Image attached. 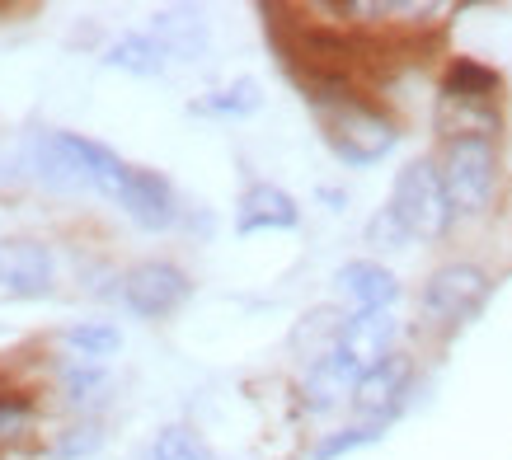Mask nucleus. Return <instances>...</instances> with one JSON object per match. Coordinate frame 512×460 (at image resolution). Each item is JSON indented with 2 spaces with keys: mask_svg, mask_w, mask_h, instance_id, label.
<instances>
[{
  "mask_svg": "<svg viewBox=\"0 0 512 460\" xmlns=\"http://www.w3.org/2000/svg\"><path fill=\"white\" fill-rule=\"evenodd\" d=\"M29 155H33V174L47 188H94V193L118 202L127 179H132V165H123L109 146L71 137V132H38Z\"/></svg>",
  "mask_w": 512,
  "mask_h": 460,
  "instance_id": "nucleus-1",
  "label": "nucleus"
},
{
  "mask_svg": "<svg viewBox=\"0 0 512 460\" xmlns=\"http://www.w3.org/2000/svg\"><path fill=\"white\" fill-rule=\"evenodd\" d=\"M311 104L320 113L329 151L339 155L343 165H376L386 160L395 146V127L376 113V108L357 104L353 94L339 85V76H315L311 80Z\"/></svg>",
  "mask_w": 512,
  "mask_h": 460,
  "instance_id": "nucleus-2",
  "label": "nucleus"
},
{
  "mask_svg": "<svg viewBox=\"0 0 512 460\" xmlns=\"http://www.w3.org/2000/svg\"><path fill=\"white\" fill-rule=\"evenodd\" d=\"M390 212L400 216V226L409 230V240H437L451 226V198L442 184V169L428 160H409L395 174L390 188Z\"/></svg>",
  "mask_w": 512,
  "mask_h": 460,
  "instance_id": "nucleus-3",
  "label": "nucleus"
},
{
  "mask_svg": "<svg viewBox=\"0 0 512 460\" xmlns=\"http://www.w3.org/2000/svg\"><path fill=\"white\" fill-rule=\"evenodd\" d=\"M494 146L480 137L451 141L442 160V184H447L451 212H484V202L494 193Z\"/></svg>",
  "mask_w": 512,
  "mask_h": 460,
  "instance_id": "nucleus-4",
  "label": "nucleus"
},
{
  "mask_svg": "<svg viewBox=\"0 0 512 460\" xmlns=\"http://www.w3.org/2000/svg\"><path fill=\"white\" fill-rule=\"evenodd\" d=\"M489 273L475 268V263H447L428 277L423 287V310L433 315L437 324H466L470 315H480V306L489 301Z\"/></svg>",
  "mask_w": 512,
  "mask_h": 460,
  "instance_id": "nucleus-5",
  "label": "nucleus"
},
{
  "mask_svg": "<svg viewBox=\"0 0 512 460\" xmlns=\"http://www.w3.org/2000/svg\"><path fill=\"white\" fill-rule=\"evenodd\" d=\"M123 301L127 310H137L141 320H160V315H170L188 301L193 292V282H188L174 263H137L132 273L123 277Z\"/></svg>",
  "mask_w": 512,
  "mask_h": 460,
  "instance_id": "nucleus-6",
  "label": "nucleus"
},
{
  "mask_svg": "<svg viewBox=\"0 0 512 460\" xmlns=\"http://www.w3.org/2000/svg\"><path fill=\"white\" fill-rule=\"evenodd\" d=\"M52 249L33 240H0V296H43L52 287Z\"/></svg>",
  "mask_w": 512,
  "mask_h": 460,
  "instance_id": "nucleus-7",
  "label": "nucleus"
},
{
  "mask_svg": "<svg viewBox=\"0 0 512 460\" xmlns=\"http://www.w3.org/2000/svg\"><path fill=\"white\" fill-rule=\"evenodd\" d=\"M409 376H414V367H409V357H400V353H390L381 367H372L362 381H357V390H353V409L367 423H381L386 428V418L395 414L404 404V390H409Z\"/></svg>",
  "mask_w": 512,
  "mask_h": 460,
  "instance_id": "nucleus-8",
  "label": "nucleus"
},
{
  "mask_svg": "<svg viewBox=\"0 0 512 460\" xmlns=\"http://www.w3.org/2000/svg\"><path fill=\"white\" fill-rule=\"evenodd\" d=\"M395 334H400V324H395L390 310H357V315H348V324H343L339 353L353 357L357 367H362V376H367V371L381 367L390 357Z\"/></svg>",
  "mask_w": 512,
  "mask_h": 460,
  "instance_id": "nucleus-9",
  "label": "nucleus"
},
{
  "mask_svg": "<svg viewBox=\"0 0 512 460\" xmlns=\"http://www.w3.org/2000/svg\"><path fill=\"white\" fill-rule=\"evenodd\" d=\"M118 207H123L141 230H170L174 216H179L170 184H165L160 174H151V169H132V179H127Z\"/></svg>",
  "mask_w": 512,
  "mask_h": 460,
  "instance_id": "nucleus-10",
  "label": "nucleus"
},
{
  "mask_svg": "<svg viewBox=\"0 0 512 460\" xmlns=\"http://www.w3.org/2000/svg\"><path fill=\"white\" fill-rule=\"evenodd\" d=\"M301 221V207H296L292 193H282L278 184H254L240 198V212H235V230L240 235H259V230H292Z\"/></svg>",
  "mask_w": 512,
  "mask_h": 460,
  "instance_id": "nucleus-11",
  "label": "nucleus"
},
{
  "mask_svg": "<svg viewBox=\"0 0 512 460\" xmlns=\"http://www.w3.org/2000/svg\"><path fill=\"white\" fill-rule=\"evenodd\" d=\"M357 381H362V367H357L353 357L329 353L325 362H315L311 376H306V409H311V414L339 409L343 399H353Z\"/></svg>",
  "mask_w": 512,
  "mask_h": 460,
  "instance_id": "nucleus-12",
  "label": "nucleus"
},
{
  "mask_svg": "<svg viewBox=\"0 0 512 460\" xmlns=\"http://www.w3.org/2000/svg\"><path fill=\"white\" fill-rule=\"evenodd\" d=\"M339 292L353 301L357 310H386L400 296V282L381 268V263H343L339 268Z\"/></svg>",
  "mask_w": 512,
  "mask_h": 460,
  "instance_id": "nucleus-13",
  "label": "nucleus"
},
{
  "mask_svg": "<svg viewBox=\"0 0 512 460\" xmlns=\"http://www.w3.org/2000/svg\"><path fill=\"white\" fill-rule=\"evenodd\" d=\"M343 315L339 310H311V315H306V320L296 324V334H292V348L301 357H306V362H325L329 353H339V338H343Z\"/></svg>",
  "mask_w": 512,
  "mask_h": 460,
  "instance_id": "nucleus-14",
  "label": "nucleus"
},
{
  "mask_svg": "<svg viewBox=\"0 0 512 460\" xmlns=\"http://www.w3.org/2000/svg\"><path fill=\"white\" fill-rule=\"evenodd\" d=\"M104 62L123 66V71H132V76H160L165 62H170V47L160 43L156 33H127V38H118V43L109 47Z\"/></svg>",
  "mask_w": 512,
  "mask_h": 460,
  "instance_id": "nucleus-15",
  "label": "nucleus"
},
{
  "mask_svg": "<svg viewBox=\"0 0 512 460\" xmlns=\"http://www.w3.org/2000/svg\"><path fill=\"white\" fill-rule=\"evenodd\" d=\"M498 85H503V80H498L494 66L461 57V62H451L447 80H442V94H447V99H466V104H494Z\"/></svg>",
  "mask_w": 512,
  "mask_h": 460,
  "instance_id": "nucleus-16",
  "label": "nucleus"
},
{
  "mask_svg": "<svg viewBox=\"0 0 512 460\" xmlns=\"http://www.w3.org/2000/svg\"><path fill=\"white\" fill-rule=\"evenodd\" d=\"M156 38L170 47V57H193V52L207 43V29H202V19L188 15V10H165V15H156Z\"/></svg>",
  "mask_w": 512,
  "mask_h": 460,
  "instance_id": "nucleus-17",
  "label": "nucleus"
},
{
  "mask_svg": "<svg viewBox=\"0 0 512 460\" xmlns=\"http://www.w3.org/2000/svg\"><path fill=\"white\" fill-rule=\"evenodd\" d=\"M62 343L80 357H113L118 348H123V334H118L113 324L90 320V324H71V329H62Z\"/></svg>",
  "mask_w": 512,
  "mask_h": 460,
  "instance_id": "nucleus-18",
  "label": "nucleus"
},
{
  "mask_svg": "<svg viewBox=\"0 0 512 460\" xmlns=\"http://www.w3.org/2000/svg\"><path fill=\"white\" fill-rule=\"evenodd\" d=\"M264 104V94H259V80H235V85H226V90L207 94L198 104V113H221V118H245V113H254V108Z\"/></svg>",
  "mask_w": 512,
  "mask_h": 460,
  "instance_id": "nucleus-19",
  "label": "nucleus"
},
{
  "mask_svg": "<svg viewBox=\"0 0 512 460\" xmlns=\"http://www.w3.org/2000/svg\"><path fill=\"white\" fill-rule=\"evenodd\" d=\"M386 437V428L381 423H357V428H343L334 432V437H325V442L315 446V460H339L348 456V451H357V446H372Z\"/></svg>",
  "mask_w": 512,
  "mask_h": 460,
  "instance_id": "nucleus-20",
  "label": "nucleus"
},
{
  "mask_svg": "<svg viewBox=\"0 0 512 460\" xmlns=\"http://www.w3.org/2000/svg\"><path fill=\"white\" fill-rule=\"evenodd\" d=\"M151 456L156 460H217L188 428H165L156 437V451H151Z\"/></svg>",
  "mask_w": 512,
  "mask_h": 460,
  "instance_id": "nucleus-21",
  "label": "nucleus"
},
{
  "mask_svg": "<svg viewBox=\"0 0 512 460\" xmlns=\"http://www.w3.org/2000/svg\"><path fill=\"white\" fill-rule=\"evenodd\" d=\"M367 240H372L376 249H400L404 240H409V230L400 226V216L390 212V207H381V212L372 216V226H367Z\"/></svg>",
  "mask_w": 512,
  "mask_h": 460,
  "instance_id": "nucleus-22",
  "label": "nucleus"
},
{
  "mask_svg": "<svg viewBox=\"0 0 512 460\" xmlns=\"http://www.w3.org/2000/svg\"><path fill=\"white\" fill-rule=\"evenodd\" d=\"M99 442H104V437H99V428H90V423H85V428H71L62 442H57V460L90 456V451H99Z\"/></svg>",
  "mask_w": 512,
  "mask_h": 460,
  "instance_id": "nucleus-23",
  "label": "nucleus"
},
{
  "mask_svg": "<svg viewBox=\"0 0 512 460\" xmlns=\"http://www.w3.org/2000/svg\"><path fill=\"white\" fill-rule=\"evenodd\" d=\"M29 414H33V404L24 395H0V432H15Z\"/></svg>",
  "mask_w": 512,
  "mask_h": 460,
  "instance_id": "nucleus-24",
  "label": "nucleus"
},
{
  "mask_svg": "<svg viewBox=\"0 0 512 460\" xmlns=\"http://www.w3.org/2000/svg\"><path fill=\"white\" fill-rule=\"evenodd\" d=\"M90 385H99V371H85V376H80V371H66V395L71 399H80V390H90Z\"/></svg>",
  "mask_w": 512,
  "mask_h": 460,
  "instance_id": "nucleus-25",
  "label": "nucleus"
}]
</instances>
